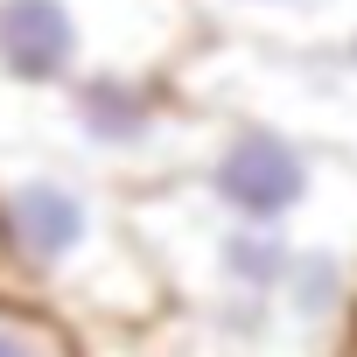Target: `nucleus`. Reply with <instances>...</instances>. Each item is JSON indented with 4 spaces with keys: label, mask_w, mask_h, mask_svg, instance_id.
Returning a JSON list of instances; mask_svg holds the SVG:
<instances>
[{
    "label": "nucleus",
    "mask_w": 357,
    "mask_h": 357,
    "mask_svg": "<svg viewBox=\"0 0 357 357\" xmlns=\"http://www.w3.org/2000/svg\"><path fill=\"white\" fill-rule=\"evenodd\" d=\"M43 126H50V140H36L43 154L126 197H147L183 175L204 133V105L183 98L175 70H91L70 91L43 98Z\"/></svg>",
    "instance_id": "20e7f679"
},
{
    "label": "nucleus",
    "mask_w": 357,
    "mask_h": 357,
    "mask_svg": "<svg viewBox=\"0 0 357 357\" xmlns=\"http://www.w3.org/2000/svg\"><path fill=\"white\" fill-rule=\"evenodd\" d=\"M197 43L190 0H0V91L43 105L91 70H183Z\"/></svg>",
    "instance_id": "7ed1b4c3"
},
{
    "label": "nucleus",
    "mask_w": 357,
    "mask_h": 357,
    "mask_svg": "<svg viewBox=\"0 0 357 357\" xmlns=\"http://www.w3.org/2000/svg\"><path fill=\"white\" fill-rule=\"evenodd\" d=\"M211 43L287 50V56H336L357 29V0H190Z\"/></svg>",
    "instance_id": "39448f33"
},
{
    "label": "nucleus",
    "mask_w": 357,
    "mask_h": 357,
    "mask_svg": "<svg viewBox=\"0 0 357 357\" xmlns=\"http://www.w3.org/2000/svg\"><path fill=\"white\" fill-rule=\"evenodd\" d=\"M0 294L77 336H147L175 315L133 197L43 147H0Z\"/></svg>",
    "instance_id": "f257e3e1"
},
{
    "label": "nucleus",
    "mask_w": 357,
    "mask_h": 357,
    "mask_svg": "<svg viewBox=\"0 0 357 357\" xmlns=\"http://www.w3.org/2000/svg\"><path fill=\"white\" fill-rule=\"evenodd\" d=\"M168 190L197 197L218 218L273 225L301 238H350L357 245V161L238 112H204V133Z\"/></svg>",
    "instance_id": "f03ea898"
},
{
    "label": "nucleus",
    "mask_w": 357,
    "mask_h": 357,
    "mask_svg": "<svg viewBox=\"0 0 357 357\" xmlns=\"http://www.w3.org/2000/svg\"><path fill=\"white\" fill-rule=\"evenodd\" d=\"M336 63H343V77H350V84H357V29H350V36H343V50H336Z\"/></svg>",
    "instance_id": "423d86ee"
}]
</instances>
